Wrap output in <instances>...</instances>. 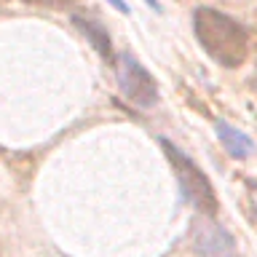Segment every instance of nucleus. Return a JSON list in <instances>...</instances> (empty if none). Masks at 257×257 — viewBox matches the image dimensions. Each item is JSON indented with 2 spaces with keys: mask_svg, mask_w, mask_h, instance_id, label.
<instances>
[{
  "mask_svg": "<svg viewBox=\"0 0 257 257\" xmlns=\"http://www.w3.org/2000/svg\"><path fill=\"white\" fill-rule=\"evenodd\" d=\"M72 22H75V27L86 35V40L91 43L96 51L102 54V59H112V43H110V35H107V27H104L102 22L91 19V16H72Z\"/></svg>",
  "mask_w": 257,
  "mask_h": 257,
  "instance_id": "nucleus-5",
  "label": "nucleus"
},
{
  "mask_svg": "<svg viewBox=\"0 0 257 257\" xmlns=\"http://www.w3.org/2000/svg\"><path fill=\"white\" fill-rule=\"evenodd\" d=\"M115 78L123 96L140 110H148L158 102V86L156 78L134 59L132 54H120L115 59Z\"/></svg>",
  "mask_w": 257,
  "mask_h": 257,
  "instance_id": "nucleus-3",
  "label": "nucleus"
},
{
  "mask_svg": "<svg viewBox=\"0 0 257 257\" xmlns=\"http://www.w3.org/2000/svg\"><path fill=\"white\" fill-rule=\"evenodd\" d=\"M107 3L115 8L118 14H128V6H126V0H107Z\"/></svg>",
  "mask_w": 257,
  "mask_h": 257,
  "instance_id": "nucleus-8",
  "label": "nucleus"
},
{
  "mask_svg": "<svg viewBox=\"0 0 257 257\" xmlns=\"http://www.w3.org/2000/svg\"><path fill=\"white\" fill-rule=\"evenodd\" d=\"M217 137H220L222 148L230 153L233 158H246L249 153L254 150V142L249 140L244 132H238V128H233L230 123H225V120H217Z\"/></svg>",
  "mask_w": 257,
  "mask_h": 257,
  "instance_id": "nucleus-6",
  "label": "nucleus"
},
{
  "mask_svg": "<svg viewBox=\"0 0 257 257\" xmlns=\"http://www.w3.org/2000/svg\"><path fill=\"white\" fill-rule=\"evenodd\" d=\"M161 148H164L169 164H172V172L177 177V182H180V190H182L185 201H188V204L196 209V212H201L204 217L217 214L214 188H212V182H209V177L201 172V166L193 164V161L185 156L177 145L169 142V140H161Z\"/></svg>",
  "mask_w": 257,
  "mask_h": 257,
  "instance_id": "nucleus-2",
  "label": "nucleus"
},
{
  "mask_svg": "<svg viewBox=\"0 0 257 257\" xmlns=\"http://www.w3.org/2000/svg\"><path fill=\"white\" fill-rule=\"evenodd\" d=\"M24 3L30 6H43V8H67L72 3H78V0H24Z\"/></svg>",
  "mask_w": 257,
  "mask_h": 257,
  "instance_id": "nucleus-7",
  "label": "nucleus"
},
{
  "mask_svg": "<svg viewBox=\"0 0 257 257\" xmlns=\"http://www.w3.org/2000/svg\"><path fill=\"white\" fill-rule=\"evenodd\" d=\"M230 246L233 241L222 228H217V225H196V249L201 254L214 257V254L228 252Z\"/></svg>",
  "mask_w": 257,
  "mask_h": 257,
  "instance_id": "nucleus-4",
  "label": "nucleus"
},
{
  "mask_svg": "<svg viewBox=\"0 0 257 257\" xmlns=\"http://www.w3.org/2000/svg\"><path fill=\"white\" fill-rule=\"evenodd\" d=\"M145 3H148L150 8H156V11H161V6H158V0H145Z\"/></svg>",
  "mask_w": 257,
  "mask_h": 257,
  "instance_id": "nucleus-9",
  "label": "nucleus"
},
{
  "mask_svg": "<svg viewBox=\"0 0 257 257\" xmlns=\"http://www.w3.org/2000/svg\"><path fill=\"white\" fill-rule=\"evenodd\" d=\"M193 32L201 48L222 67H241L249 54V35L233 16L201 6L193 14Z\"/></svg>",
  "mask_w": 257,
  "mask_h": 257,
  "instance_id": "nucleus-1",
  "label": "nucleus"
}]
</instances>
